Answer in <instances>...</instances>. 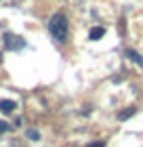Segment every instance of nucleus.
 I'll return each mask as SVG.
<instances>
[{
    "label": "nucleus",
    "mask_w": 143,
    "mask_h": 147,
    "mask_svg": "<svg viewBox=\"0 0 143 147\" xmlns=\"http://www.w3.org/2000/svg\"><path fill=\"white\" fill-rule=\"evenodd\" d=\"M49 30L57 42H65L67 40V19L63 15H53L49 21Z\"/></svg>",
    "instance_id": "nucleus-1"
},
{
    "label": "nucleus",
    "mask_w": 143,
    "mask_h": 147,
    "mask_svg": "<svg viewBox=\"0 0 143 147\" xmlns=\"http://www.w3.org/2000/svg\"><path fill=\"white\" fill-rule=\"evenodd\" d=\"M124 55H126L128 59H131V61H135L137 65H143V57L139 55L137 51H133V49H126V51H124Z\"/></svg>",
    "instance_id": "nucleus-2"
},
{
    "label": "nucleus",
    "mask_w": 143,
    "mask_h": 147,
    "mask_svg": "<svg viewBox=\"0 0 143 147\" xmlns=\"http://www.w3.org/2000/svg\"><path fill=\"white\" fill-rule=\"evenodd\" d=\"M15 107H17L15 101H0V111H4V113H11Z\"/></svg>",
    "instance_id": "nucleus-3"
},
{
    "label": "nucleus",
    "mask_w": 143,
    "mask_h": 147,
    "mask_svg": "<svg viewBox=\"0 0 143 147\" xmlns=\"http://www.w3.org/2000/svg\"><path fill=\"white\" fill-rule=\"evenodd\" d=\"M103 34H105L103 28H93L91 34H88V38H91V40H99V38H103Z\"/></svg>",
    "instance_id": "nucleus-4"
},
{
    "label": "nucleus",
    "mask_w": 143,
    "mask_h": 147,
    "mask_svg": "<svg viewBox=\"0 0 143 147\" xmlns=\"http://www.w3.org/2000/svg\"><path fill=\"white\" fill-rule=\"evenodd\" d=\"M133 113H135V109H128V111H120V113H118V118H120V120H126V118H131Z\"/></svg>",
    "instance_id": "nucleus-5"
},
{
    "label": "nucleus",
    "mask_w": 143,
    "mask_h": 147,
    "mask_svg": "<svg viewBox=\"0 0 143 147\" xmlns=\"http://www.w3.org/2000/svg\"><path fill=\"white\" fill-rule=\"evenodd\" d=\"M28 139H32V141H38V139H40L38 130H28Z\"/></svg>",
    "instance_id": "nucleus-6"
},
{
    "label": "nucleus",
    "mask_w": 143,
    "mask_h": 147,
    "mask_svg": "<svg viewBox=\"0 0 143 147\" xmlns=\"http://www.w3.org/2000/svg\"><path fill=\"white\" fill-rule=\"evenodd\" d=\"M6 130H9V124H6V122H2V120H0V132H6Z\"/></svg>",
    "instance_id": "nucleus-7"
},
{
    "label": "nucleus",
    "mask_w": 143,
    "mask_h": 147,
    "mask_svg": "<svg viewBox=\"0 0 143 147\" xmlns=\"http://www.w3.org/2000/svg\"><path fill=\"white\" fill-rule=\"evenodd\" d=\"M88 147H105V143H103V141H97V143H91Z\"/></svg>",
    "instance_id": "nucleus-8"
}]
</instances>
